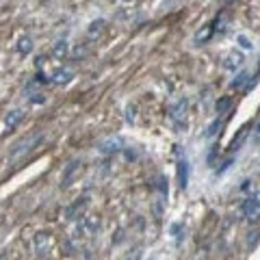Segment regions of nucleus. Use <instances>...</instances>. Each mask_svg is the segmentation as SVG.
<instances>
[{
    "label": "nucleus",
    "mask_w": 260,
    "mask_h": 260,
    "mask_svg": "<svg viewBox=\"0 0 260 260\" xmlns=\"http://www.w3.org/2000/svg\"><path fill=\"white\" fill-rule=\"evenodd\" d=\"M243 215H245L247 221H258L260 219V191L249 195V198L243 202Z\"/></svg>",
    "instance_id": "1"
},
{
    "label": "nucleus",
    "mask_w": 260,
    "mask_h": 260,
    "mask_svg": "<svg viewBox=\"0 0 260 260\" xmlns=\"http://www.w3.org/2000/svg\"><path fill=\"white\" fill-rule=\"evenodd\" d=\"M50 247H52V236L50 232H37L35 234V251H37L39 256H46Z\"/></svg>",
    "instance_id": "2"
},
{
    "label": "nucleus",
    "mask_w": 260,
    "mask_h": 260,
    "mask_svg": "<svg viewBox=\"0 0 260 260\" xmlns=\"http://www.w3.org/2000/svg\"><path fill=\"white\" fill-rule=\"evenodd\" d=\"M178 184L180 189H186L189 184V161L184 158V154L178 158Z\"/></svg>",
    "instance_id": "3"
},
{
    "label": "nucleus",
    "mask_w": 260,
    "mask_h": 260,
    "mask_svg": "<svg viewBox=\"0 0 260 260\" xmlns=\"http://www.w3.org/2000/svg\"><path fill=\"white\" fill-rule=\"evenodd\" d=\"M186 104H189V102H186L184 98L176 100V102L169 106V115H171V117L176 119V121H182V119H184V115H186Z\"/></svg>",
    "instance_id": "4"
},
{
    "label": "nucleus",
    "mask_w": 260,
    "mask_h": 260,
    "mask_svg": "<svg viewBox=\"0 0 260 260\" xmlns=\"http://www.w3.org/2000/svg\"><path fill=\"white\" fill-rule=\"evenodd\" d=\"M24 117V113L20 111V108H13V111H9L5 115V130H13L18 126V121Z\"/></svg>",
    "instance_id": "5"
},
{
    "label": "nucleus",
    "mask_w": 260,
    "mask_h": 260,
    "mask_svg": "<svg viewBox=\"0 0 260 260\" xmlns=\"http://www.w3.org/2000/svg\"><path fill=\"white\" fill-rule=\"evenodd\" d=\"M41 139L39 135H33V137H28V139H24V141H20L18 146H16V150H13V156H20L22 152L24 150H31V146H35V143H37Z\"/></svg>",
    "instance_id": "6"
},
{
    "label": "nucleus",
    "mask_w": 260,
    "mask_h": 260,
    "mask_svg": "<svg viewBox=\"0 0 260 260\" xmlns=\"http://www.w3.org/2000/svg\"><path fill=\"white\" fill-rule=\"evenodd\" d=\"M241 65H243V54L241 52H230L226 56L223 68H226V70H236V68H241Z\"/></svg>",
    "instance_id": "7"
},
{
    "label": "nucleus",
    "mask_w": 260,
    "mask_h": 260,
    "mask_svg": "<svg viewBox=\"0 0 260 260\" xmlns=\"http://www.w3.org/2000/svg\"><path fill=\"white\" fill-rule=\"evenodd\" d=\"M78 169H81V161H72L68 165V169H65V173H63V186H68L72 182V178H74V173Z\"/></svg>",
    "instance_id": "8"
},
{
    "label": "nucleus",
    "mask_w": 260,
    "mask_h": 260,
    "mask_svg": "<svg viewBox=\"0 0 260 260\" xmlns=\"http://www.w3.org/2000/svg\"><path fill=\"white\" fill-rule=\"evenodd\" d=\"M70 52V46H68V41L61 39V41H56L54 43V48H52V56H56V59H65Z\"/></svg>",
    "instance_id": "9"
},
{
    "label": "nucleus",
    "mask_w": 260,
    "mask_h": 260,
    "mask_svg": "<svg viewBox=\"0 0 260 260\" xmlns=\"http://www.w3.org/2000/svg\"><path fill=\"white\" fill-rule=\"evenodd\" d=\"M245 137H247V126H243V128L236 133L234 139L230 141V152H236L238 148H241V146H243V141H245Z\"/></svg>",
    "instance_id": "10"
},
{
    "label": "nucleus",
    "mask_w": 260,
    "mask_h": 260,
    "mask_svg": "<svg viewBox=\"0 0 260 260\" xmlns=\"http://www.w3.org/2000/svg\"><path fill=\"white\" fill-rule=\"evenodd\" d=\"M119 146H121V141H119V139H111V141L102 143V148H100V150H102L104 154H111V152H119V150H121Z\"/></svg>",
    "instance_id": "11"
},
{
    "label": "nucleus",
    "mask_w": 260,
    "mask_h": 260,
    "mask_svg": "<svg viewBox=\"0 0 260 260\" xmlns=\"http://www.w3.org/2000/svg\"><path fill=\"white\" fill-rule=\"evenodd\" d=\"M70 81H72V72L70 70H59L54 74V83L56 85H68Z\"/></svg>",
    "instance_id": "12"
},
{
    "label": "nucleus",
    "mask_w": 260,
    "mask_h": 260,
    "mask_svg": "<svg viewBox=\"0 0 260 260\" xmlns=\"http://www.w3.org/2000/svg\"><path fill=\"white\" fill-rule=\"evenodd\" d=\"M18 50H20L22 54H28V52H31V50H33V41H31V37H22Z\"/></svg>",
    "instance_id": "13"
},
{
    "label": "nucleus",
    "mask_w": 260,
    "mask_h": 260,
    "mask_svg": "<svg viewBox=\"0 0 260 260\" xmlns=\"http://www.w3.org/2000/svg\"><path fill=\"white\" fill-rule=\"evenodd\" d=\"M211 33H213V24H208V26L204 28V31L198 33V43H204L208 37H211Z\"/></svg>",
    "instance_id": "14"
},
{
    "label": "nucleus",
    "mask_w": 260,
    "mask_h": 260,
    "mask_svg": "<svg viewBox=\"0 0 260 260\" xmlns=\"http://www.w3.org/2000/svg\"><path fill=\"white\" fill-rule=\"evenodd\" d=\"M236 41L241 43V48H243V50H251V48H254V43H251L247 37H245V35H236Z\"/></svg>",
    "instance_id": "15"
},
{
    "label": "nucleus",
    "mask_w": 260,
    "mask_h": 260,
    "mask_svg": "<svg viewBox=\"0 0 260 260\" xmlns=\"http://www.w3.org/2000/svg\"><path fill=\"white\" fill-rule=\"evenodd\" d=\"M228 106H230V98H221L219 102H217V113H223Z\"/></svg>",
    "instance_id": "16"
},
{
    "label": "nucleus",
    "mask_w": 260,
    "mask_h": 260,
    "mask_svg": "<svg viewBox=\"0 0 260 260\" xmlns=\"http://www.w3.org/2000/svg\"><path fill=\"white\" fill-rule=\"evenodd\" d=\"M104 26V22L102 20H98V22H93L91 24V28H89V35H96V33H100V28Z\"/></svg>",
    "instance_id": "17"
},
{
    "label": "nucleus",
    "mask_w": 260,
    "mask_h": 260,
    "mask_svg": "<svg viewBox=\"0 0 260 260\" xmlns=\"http://www.w3.org/2000/svg\"><path fill=\"white\" fill-rule=\"evenodd\" d=\"M219 128H221V121H215V124H211V128H208L206 137H213L215 133H219Z\"/></svg>",
    "instance_id": "18"
},
{
    "label": "nucleus",
    "mask_w": 260,
    "mask_h": 260,
    "mask_svg": "<svg viewBox=\"0 0 260 260\" xmlns=\"http://www.w3.org/2000/svg\"><path fill=\"white\" fill-rule=\"evenodd\" d=\"M245 81H247V74H241V76H238V78H236V81L232 83V87H234V89H236V87H241V85H243Z\"/></svg>",
    "instance_id": "19"
}]
</instances>
